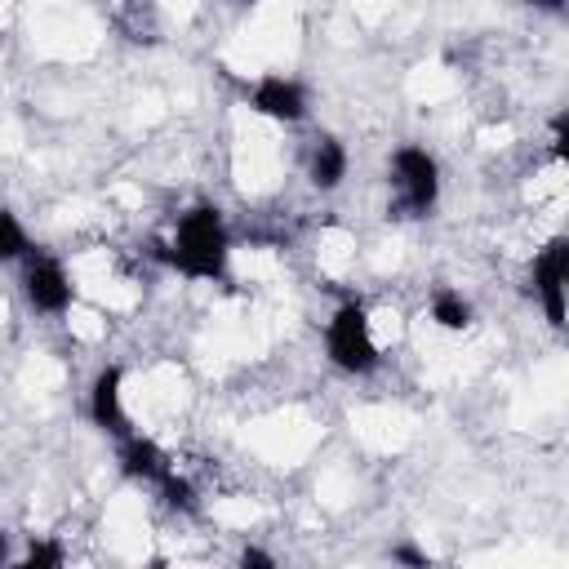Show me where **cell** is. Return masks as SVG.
Returning <instances> with one entry per match:
<instances>
[{
  "label": "cell",
  "mask_w": 569,
  "mask_h": 569,
  "mask_svg": "<svg viewBox=\"0 0 569 569\" xmlns=\"http://www.w3.org/2000/svg\"><path fill=\"white\" fill-rule=\"evenodd\" d=\"M551 151H556V160H565V111L551 116Z\"/></svg>",
  "instance_id": "cell-16"
},
{
  "label": "cell",
  "mask_w": 569,
  "mask_h": 569,
  "mask_svg": "<svg viewBox=\"0 0 569 569\" xmlns=\"http://www.w3.org/2000/svg\"><path fill=\"white\" fill-rule=\"evenodd\" d=\"M565 280H569V240L565 236H551L538 253H533V267H529V284H533V298L547 316L551 329H565Z\"/></svg>",
  "instance_id": "cell-5"
},
{
  "label": "cell",
  "mask_w": 569,
  "mask_h": 569,
  "mask_svg": "<svg viewBox=\"0 0 569 569\" xmlns=\"http://www.w3.org/2000/svg\"><path fill=\"white\" fill-rule=\"evenodd\" d=\"M84 409H89V422H93L98 431L116 436V440H120L124 431H133V427H129V409H124V369H120V365H102V369L93 373Z\"/></svg>",
  "instance_id": "cell-7"
},
{
  "label": "cell",
  "mask_w": 569,
  "mask_h": 569,
  "mask_svg": "<svg viewBox=\"0 0 569 569\" xmlns=\"http://www.w3.org/2000/svg\"><path fill=\"white\" fill-rule=\"evenodd\" d=\"M160 262L187 280H222L227 262H231V231L218 204L200 200L187 213H178L173 236L164 244H156Z\"/></svg>",
  "instance_id": "cell-1"
},
{
  "label": "cell",
  "mask_w": 569,
  "mask_h": 569,
  "mask_svg": "<svg viewBox=\"0 0 569 569\" xmlns=\"http://www.w3.org/2000/svg\"><path fill=\"white\" fill-rule=\"evenodd\" d=\"M391 191L400 218H427L440 200V160L418 142H400L391 151Z\"/></svg>",
  "instance_id": "cell-3"
},
{
  "label": "cell",
  "mask_w": 569,
  "mask_h": 569,
  "mask_svg": "<svg viewBox=\"0 0 569 569\" xmlns=\"http://www.w3.org/2000/svg\"><path fill=\"white\" fill-rule=\"evenodd\" d=\"M67 556H62V547L58 542H31L22 556H18V565H27V569H53V565H62Z\"/></svg>",
  "instance_id": "cell-13"
},
{
  "label": "cell",
  "mask_w": 569,
  "mask_h": 569,
  "mask_svg": "<svg viewBox=\"0 0 569 569\" xmlns=\"http://www.w3.org/2000/svg\"><path fill=\"white\" fill-rule=\"evenodd\" d=\"M427 316H431V325L436 329H445V333H462V329H471V320H476V307H471V298H462L458 289H436L431 293V302H427Z\"/></svg>",
  "instance_id": "cell-10"
},
{
  "label": "cell",
  "mask_w": 569,
  "mask_h": 569,
  "mask_svg": "<svg viewBox=\"0 0 569 569\" xmlns=\"http://www.w3.org/2000/svg\"><path fill=\"white\" fill-rule=\"evenodd\" d=\"M520 4H529V9H538V13H565L569 0H520Z\"/></svg>",
  "instance_id": "cell-17"
},
{
  "label": "cell",
  "mask_w": 569,
  "mask_h": 569,
  "mask_svg": "<svg viewBox=\"0 0 569 569\" xmlns=\"http://www.w3.org/2000/svg\"><path fill=\"white\" fill-rule=\"evenodd\" d=\"M156 493H160V502L173 507V511H196V489H191L187 476H178V467L156 485Z\"/></svg>",
  "instance_id": "cell-12"
},
{
  "label": "cell",
  "mask_w": 569,
  "mask_h": 569,
  "mask_svg": "<svg viewBox=\"0 0 569 569\" xmlns=\"http://www.w3.org/2000/svg\"><path fill=\"white\" fill-rule=\"evenodd\" d=\"M244 102H249V111H258V116H267V120H276V124H298V120H307V111H311L307 84L293 80V76H280V71L258 76V80L244 89Z\"/></svg>",
  "instance_id": "cell-6"
},
{
  "label": "cell",
  "mask_w": 569,
  "mask_h": 569,
  "mask_svg": "<svg viewBox=\"0 0 569 569\" xmlns=\"http://www.w3.org/2000/svg\"><path fill=\"white\" fill-rule=\"evenodd\" d=\"M325 356L338 373H351V378H365L382 365V351H378V338H373V320H369V307L360 298H342L329 320H325Z\"/></svg>",
  "instance_id": "cell-2"
},
{
  "label": "cell",
  "mask_w": 569,
  "mask_h": 569,
  "mask_svg": "<svg viewBox=\"0 0 569 569\" xmlns=\"http://www.w3.org/2000/svg\"><path fill=\"white\" fill-rule=\"evenodd\" d=\"M27 249H31V236H27L22 218H18L13 209H0V267L22 262V258H27Z\"/></svg>",
  "instance_id": "cell-11"
},
{
  "label": "cell",
  "mask_w": 569,
  "mask_h": 569,
  "mask_svg": "<svg viewBox=\"0 0 569 569\" xmlns=\"http://www.w3.org/2000/svg\"><path fill=\"white\" fill-rule=\"evenodd\" d=\"M240 565H244V569H249V565H253V569H271V565H276V556H271V551H262V547H240Z\"/></svg>",
  "instance_id": "cell-15"
},
{
  "label": "cell",
  "mask_w": 569,
  "mask_h": 569,
  "mask_svg": "<svg viewBox=\"0 0 569 569\" xmlns=\"http://www.w3.org/2000/svg\"><path fill=\"white\" fill-rule=\"evenodd\" d=\"M18 289H22V302L36 316H67L76 307V280H71V271L58 258L36 253V249H27V258H22Z\"/></svg>",
  "instance_id": "cell-4"
},
{
  "label": "cell",
  "mask_w": 569,
  "mask_h": 569,
  "mask_svg": "<svg viewBox=\"0 0 569 569\" xmlns=\"http://www.w3.org/2000/svg\"><path fill=\"white\" fill-rule=\"evenodd\" d=\"M347 169H351V156H347V142L342 138L316 133L307 142V182L316 191H338L347 182Z\"/></svg>",
  "instance_id": "cell-9"
},
{
  "label": "cell",
  "mask_w": 569,
  "mask_h": 569,
  "mask_svg": "<svg viewBox=\"0 0 569 569\" xmlns=\"http://www.w3.org/2000/svg\"><path fill=\"white\" fill-rule=\"evenodd\" d=\"M4 556H9V547H4V533H0V560H4Z\"/></svg>",
  "instance_id": "cell-18"
},
{
  "label": "cell",
  "mask_w": 569,
  "mask_h": 569,
  "mask_svg": "<svg viewBox=\"0 0 569 569\" xmlns=\"http://www.w3.org/2000/svg\"><path fill=\"white\" fill-rule=\"evenodd\" d=\"M391 560H396V565H418V569L431 565V556H427L422 547H413V542H396V547H391Z\"/></svg>",
  "instance_id": "cell-14"
},
{
  "label": "cell",
  "mask_w": 569,
  "mask_h": 569,
  "mask_svg": "<svg viewBox=\"0 0 569 569\" xmlns=\"http://www.w3.org/2000/svg\"><path fill=\"white\" fill-rule=\"evenodd\" d=\"M116 462H120V471H124L129 480L151 485V489L173 471V458H169L151 436H142V431H124V436L116 440Z\"/></svg>",
  "instance_id": "cell-8"
}]
</instances>
